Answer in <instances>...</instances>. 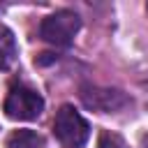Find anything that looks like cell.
<instances>
[{
	"label": "cell",
	"instance_id": "1",
	"mask_svg": "<svg viewBox=\"0 0 148 148\" xmlns=\"http://www.w3.org/2000/svg\"><path fill=\"white\" fill-rule=\"evenodd\" d=\"M53 132H56V139L65 146V148H79L86 143L88 139V123L86 118L69 104L60 106L58 113H56V120H53Z\"/></svg>",
	"mask_w": 148,
	"mask_h": 148
},
{
	"label": "cell",
	"instance_id": "2",
	"mask_svg": "<svg viewBox=\"0 0 148 148\" xmlns=\"http://www.w3.org/2000/svg\"><path fill=\"white\" fill-rule=\"evenodd\" d=\"M81 28V18L76 12L72 9H60L51 16H46L39 25V35L44 42L53 44V46H67L72 44L74 35Z\"/></svg>",
	"mask_w": 148,
	"mask_h": 148
},
{
	"label": "cell",
	"instance_id": "3",
	"mask_svg": "<svg viewBox=\"0 0 148 148\" xmlns=\"http://www.w3.org/2000/svg\"><path fill=\"white\" fill-rule=\"evenodd\" d=\"M44 111V99L39 92L25 86H14L5 99V113L12 120H35Z\"/></svg>",
	"mask_w": 148,
	"mask_h": 148
},
{
	"label": "cell",
	"instance_id": "4",
	"mask_svg": "<svg viewBox=\"0 0 148 148\" xmlns=\"http://www.w3.org/2000/svg\"><path fill=\"white\" fill-rule=\"evenodd\" d=\"M81 102L99 113H113L120 111L130 99L123 90L116 88H97V86H83L81 88Z\"/></svg>",
	"mask_w": 148,
	"mask_h": 148
},
{
	"label": "cell",
	"instance_id": "5",
	"mask_svg": "<svg viewBox=\"0 0 148 148\" xmlns=\"http://www.w3.org/2000/svg\"><path fill=\"white\" fill-rule=\"evenodd\" d=\"M16 60V39L7 25L0 23V69H9Z\"/></svg>",
	"mask_w": 148,
	"mask_h": 148
},
{
	"label": "cell",
	"instance_id": "6",
	"mask_svg": "<svg viewBox=\"0 0 148 148\" xmlns=\"http://www.w3.org/2000/svg\"><path fill=\"white\" fill-rule=\"evenodd\" d=\"M44 141L32 130H14L7 136V148H42Z\"/></svg>",
	"mask_w": 148,
	"mask_h": 148
},
{
	"label": "cell",
	"instance_id": "7",
	"mask_svg": "<svg viewBox=\"0 0 148 148\" xmlns=\"http://www.w3.org/2000/svg\"><path fill=\"white\" fill-rule=\"evenodd\" d=\"M97 146H99V148H127L125 141H123L118 134H113V132H102Z\"/></svg>",
	"mask_w": 148,
	"mask_h": 148
},
{
	"label": "cell",
	"instance_id": "8",
	"mask_svg": "<svg viewBox=\"0 0 148 148\" xmlns=\"http://www.w3.org/2000/svg\"><path fill=\"white\" fill-rule=\"evenodd\" d=\"M141 146H143V148H148V134L143 136V143H141Z\"/></svg>",
	"mask_w": 148,
	"mask_h": 148
}]
</instances>
